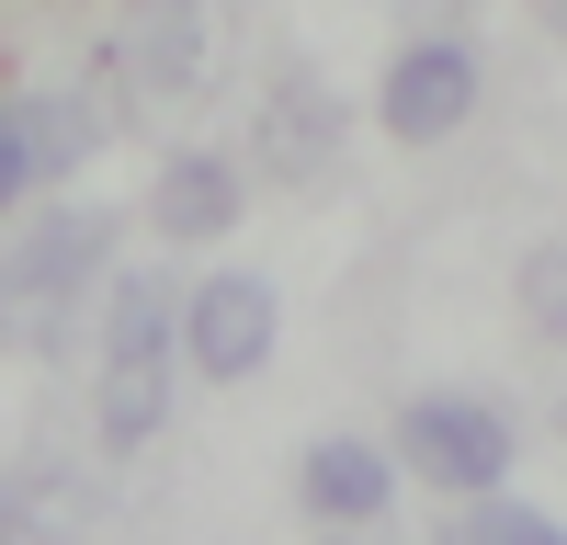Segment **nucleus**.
I'll return each instance as SVG.
<instances>
[{"label": "nucleus", "mask_w": 567, "mask_h": 545, "mask_svg": "<svg viewBox=\"0 0 567 545\" xmlns=\"http://www.w3.org/2000/svg\"><path fill=\"white\" fill-rule=\"evenodd\" d=\"M114 205H45L12 250H0V352H69L80 307L114 285Z\"/></svg>", "instance_id": "1"}, {"label": "nucleus", "mask_w": 567, "mask_h": 545, "mask_svg": "<svg viewBox=\"0 0 567 545\" xmlns=\"http://www.w3.org/2000/svg\"><path fill=\"white\" fill-rule=\"evenodd\" d=\"M398 466L432 477L443 500H499V477H511V421H499L488 398L432 387V398L398 409Z\"/></svg>", "instance_id": "2"}, {"label": "nucleus", "mask_w": 567, "mask_h": 545, "mask_svg": "<svg viewBox=\"0 0 567 545\" xmlns=\"http://www.w3.org/2000/svg\"><path fill=\"white\" fill-rule=\"evenodd\" d=\"M284 341V296H272V272H205L194 296H182V352H194V376L216 387H239L261 376Z\"/></svg>", "instance_id": "3"}, {"label": "nucleus", "mask_w": 567, "mask_h": 545, "mask_svg": "<svg viewBox=\"0 0 567 545\" xmlns=\"http://www.w3.org/2000/svg\"><path fill=\"white\" fill-rule=\"evenodd\" d=\"M477 114V45L465 34H409L386 58V91H374V125L409 136V148H443V136Z\"/></svg>", "instance_id": "4"}, {"label": "nucleus", "mask_w": 567, "mask_h": 545, "mask_svg": "<svg viewBox=\"0 0 567 545\" xmlns=\"http://www.w3.org/2000/svg\"><path fill=\"white\" fill-rule=\"evenodd\" d=\"M250 160L272 182H318L329 160H341V91H329L307 58H284L272 91H261V114H250Z\"/></svg>", "instance_id": "5"}, {"label": "nucleus", "mask_w": 567, "mask_h": 545, "mask_svg": "<svg viewBox=\"0 0 567 545\" xmlns=\"http://www.w3.org/2000/svg\"><path fill=\"white\" fill-rule=\"evenodd\" d=\"M216 58V0H114V69L136 91H194Z\"/></svg>", "instance_id": "6"}, {"label": "nucleus", "mask_w": 567, "mask_h": 545, "mask_svg": "<svg viewBox=\"0 0 567 545\" xmlns=\"http://www.w3.org/2000/svg\"><path fill=\"white\" fill-rule=\"evenodd\" d=\"M296 500H307V523L363 534V523H386V500H398V454L363 443V432H329V443L296 454Z\"/></svg>", "instance_id": "7"}, {"label": "nucleus", "mask_w": 567, "mask_h": 545, "mask_svg": "<svg viewBox=\"0 0 567 545\" xmlns=\"http://www.w3.org/2000/svg\"><path fill=\"white\" fill-rule=\"evenodd\" d=\"M148 227H159V239H227V227H239V160H216V148L159 160V182H148Z\"/></svg>", "instance_id": "8"}, {"label": "nucleus", "mask_w": 567, "mask_h": 545, "mask_svg": "<svg viewBox=\"0 0 567 545\" xmlns=\"http://www.w3.org/2000/svg\"><path fill=\"white\" fill-rule=\"evenodd\" d=\"M182 296L171 272H114L103 285V363H171L182 352Z\"/></svg>", "instance_id": "9"}, {"label": "nucleus", "mask_w": 567, "mask_h": 545, "mask_svg": "<svg viewBox=\"0 0 567 545\" xmlns=\"http://www.w3.org/2000/svg\"><path fill=\"white\" fill-rule=\"evenodd\" d=\"M159 421H171V363H103V409H91L103 454L159 443Z\"/></svg>", "instance_id": "10"}, {"label": "nucleus", "mask_w": 567, "mask_h": 545, "mask_svg": "<svg viewBox=\"0 0 567 545\" xmlns=\"http://www.w3.org/2000/svg\"><path fill=\"white\" fill-rule=\"evenodd\" d=\"M443 545H567V523L534 512V500H465L443 523Z\"/></svg>", "instance_id": "11"}, {"label": "nucleus", "mask_w": 567, "mask_h": 545, "mask_svg": "<svg viewBox=\"0 0 567 545\" xmlns=\"http://www.w3.org/2000/svg\"><path fill=\"white\" fill-rule=\"evenodd\" d=\"M511 296H523V318L567 352V239H534V250H523V285H511Z\"/></svg>", "instance_id": "12"}, {"label": "nucleus", "mask_w": 567, "mask_h": 545, "mask_svg": "<svg viewBox=\"0 0 567 545\" xmlns=\"http://www.w3.org/2000/svg\"><path fill=\"white\" fill-rule=\"evenodd\" d=\"M23 194H45V171H34V136H23V91H0V216Z\"/></svg>", "instance_id": "13"}, {"label": "nucleus", "mask_w": 567, "mask_h": 545, "mask_svg": "<svg viewBox=\"0 0 567 545\" xmlns=\"http://www.w3.org/2000/svg\"><path fill=\"white\" fill-rule=\"evenodd\" d=\"M34 523H23V477H0V545H23Z\"/></svg>", "instance_id": "14"}, {"label": "nucleus", "mask_w": 567, "mask_h": 545, "mask_svg": "<svg viewBox=\"0 0 567 545\" xmlns=\"http://www.w3.org/2000/svg\"><path fill=\"white\" fill-rule=\"evenodd\" d=\"M545 12H567V0H545Z\"/></svg>", "instance_id": "15"}]
</instances>
